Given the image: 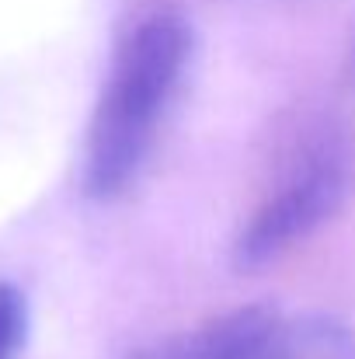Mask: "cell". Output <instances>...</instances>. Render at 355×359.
<instances>
[{
  "label": "cell",
  "mask_w": 355,
  "mask_h": 359,
  "mask_svg": "<svg viewBox=\"0 0 355 359\" xmlns=\"http://www.w3.org/2000/svg\"><path fill=\"white\" fill-rule=\"evenodd\" d=\"M195 56L192 25L174 11L143 18L118 46L84 143V192L122 199L146 171Z\"/></svg>",
  "instance_id": "cell-1"
},
{
  "label": "cell",
  "mask_w": 355,
  "mask_h": 359,
  "mask_svg": "<svg viewBox=\"0 0 355 359\" xmlns=\"http://www.w3.org/2000/svg\"><path fill=\"white\" fill-rule=\"evenodd\" d=\"M355 192V140L338 122L310 126L272 171L234 238L237 269H265L331 224Z\"/></svg>",
  "instance_id": "cell-2"
},
{
  "label": "cell",
  "mask_w": 355,
  "mask_h": 359,
  "mask_svg": "<svg viewBox=\"0 0 355 359\" xmlns=\"http://www.w3.org/2000/svg\"><path fill=\"white\" fill-rule=\"evenodd\" d=\"M247 359H355V328L335 314L244 307Z\"/></svg>",
  "instance_id": "cell-3"
},
{
  "label": "cell",
  "mask_w": 355,
  "mask_h": 359,
  "mask_svg": "<svg viewBox=\"0 0 355 359\" xmlns=\"http://www.w3.org/2000/svg\"><path fill=\"white\" fill-rule=\"evenodd\" d=\"M132 359H247V332H244V307L223 318H213L209 325L174 335Z\"/></svg>",
  "instance_id": "cell-4"
},
{
  "label": "cell",
  "mask_w": 355,
  "mask_h": 359,
  "mask_svg": "<svg viewBox=\"0 0 355 359\" xmlns=\"http://www.w3.org/2000/svg\"><path fill=\"white\" fill-rule=\"evenodd\" d=\"M28 339V300L18 286L0 283V359H18Z\"/></svg>",
  "instance_id": "cell-5"
}]
</instances>
